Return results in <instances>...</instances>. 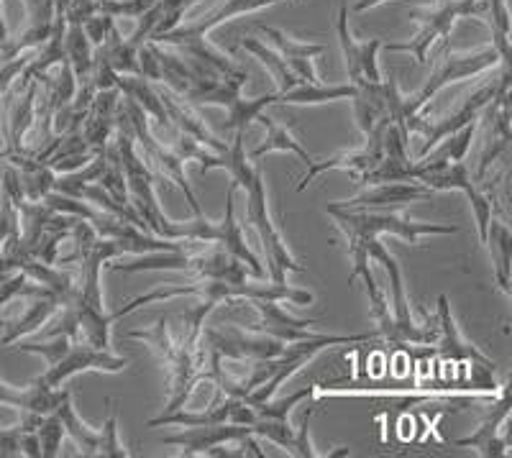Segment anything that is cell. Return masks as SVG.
<instances>
[{
	"instance_id": "5",
	"label": "cell",
	"mask_w": 512,
	"mask_h": 458,
	"mask_svg": "<svg viewBox=\"0 0 512 458\" xmlns=\"http://www.w3.org/2000/svg\"><path fill=\"white\" fill-rule=\"evenodd\" d=\"M113 144L118 149V157H121L123 167V180H126V192L128 203L136 210L141 221H144L146 231L154 233L159 238H167V241H175V223L172 218L164 215V210L159 208L157 200V177L154 172L144 164V159L139 157L134 144V134L128 128L126 118H123L121 108H118V121H116V134H113Z\"/></svg>"
},
{
	"instance_id": "17",
	"label": "cell",
	"mask_w": 512,
	"mask_h": 458,
	"mask_svg": "<svg viewBox=\"0 0 512 458\" xmlns=\"http://www.w3.org/2000/svg\"><path fill=\"white\" fill-rule=\"evenodd\" d=\"M246 435H254L251 425H236V423H216V425H195V428H182V433L162 435L159 443L162 446H177L182 448L180 456H208L213 448L223 446V443H236Z\"/></svg>"
},
{
	"instance_id": "39",
	"label": "cell",
	"mask_w": 512,
	"mask_h": 458,
	"mask_svg": "<svg viewBox=\"0 0 512 458\" xmlns=\"http://www.w3.org/2000/svg\"><path fill=\"white\" fill-rule=\"evenodd\" d=\"M0 52H3V47H0Z\"/></svg>"
},
{
	"instance_id": "29",
	"label": "cell",
	"mask_w": 512,
	"mask_h": 458,
	"mask_svg": "<svg viewBox=\"0 0 512 458\" xmlns=\"http://www.w3.org/2000/svg\"><path fill=\"white\" fill-rule=\"evenodd\" d=\"M487 3L489 31H492V47L500 52L502 62L510 64V11H507V0H484Z\"/></svg>"
},
{
	"instance_id": "38",
	"label": "cell",
	"mask_w": 512,
	"mask_h": 458,
	"mask_svg": "<svg viewBox=\"0 0 512 458\" xmlns=\"http://www.w3.org/2000/svg\"><path fill=\"white\" fill-rule=\"evenodd\" d=\"M292 3H300V0H292Z\"/></svg>"
},
{
	"instance_id": "8",
	"label": "cell",
	"mask_w": 512,
	"mask_h": 458,
	"mask_svg": "<svg viewBox=\"0 0 512 458\" xmlns=\"http://www.w3.org/2000/svg\"><path fill=\"white\" fill-rule=\"evenodd\" d=\"M121 113L123 118H126L128 128H131V134H134V144H136V151H139V157L144 159L146 167L152 169L157 182H169V185H175L177 190L185 192L192 215H203L198 198H195V192H192L190 182H187L185 162L177 157L172 146L164 144V141L154 134L149 116L141 111L134 100H128V98L121 100Z\"/></svg>"
},
{
	"instance_id": "28",
	"label": "cell",
	"mask_w": 512,
	"mask_h": 458,
	"mask_svg": "<svg viewBox=\"0 0 512 458\" xmlns=\"http://www.w3.org/2000/svg\"><path fill=\"white\" fill-rule=\"evenodd\" d=\"M259 34L264 36V41H272L274 52L280 54L282 59L290 67L297 59H315L318 54L326 52L323 44H308V41H297L290 34H285L282 29H272V26H259Z\"/></svg>"
},
{
	"instance_id": "24",
	"label": "cell",
	"mask_w": 512,
	"mask_h": 458,
	"mask_svg": "<svg viewBox=\"0 0 512 458\" xmlns=\"http://www.w3.org/2000/svg\"><path fill=\"white\" fill-rule=\"evenodd\" d=\"M356 93V87L351 82L344 85H326V82H297L295 87L277 93L274 90V105H323L336 103V100H351Z\"/></svg>"
},
{
	"instance_id": "23",
	"label": "cell",
	"mask_w": 512,
	"mask_h": 458,
	"mask_svg": "<svg viewBox=\"0 0 512 458\" xmlns=\"http://www.w3.org/2000/svg\"><path fill=\"white\" fill-rule=\"evenodd\" d=\"M256 121H262V126L267 128V139H264V144L256 146L254 151L249 154L251 162L259 164V159H264L267 154H277V151H287V154H295L300 162L308 167L310 162H313V154H308V149H305L300 141L295 139V134H292V128H295V123L287 121H277V118L267 116V113H259V118Z\"/></svg>"
},
{
	"instance_id": "3",
	"label": "cell",
	"mask_w": 512,
	"mask_h": 458,
	"mask_svg": "<svg viewBox=\"0 0 512 458\" xmlns=\"http://www.w3.org/2000/svg\"><path fill=\"white\" fill-rule=\"evenodd\" d=\"M274 3H285V0H226L221 8H216L213 13L198 21V24L187 26H175L172 31H164V34L154 36L149 41H157L164 47H172L177 54L187 59V62L195 67L198 75H223V77H249V72L241 67V64L233 62L228 54H223L221 49L210 47L208 34L213 29L223 24V21H231L236 16H246V13L262 11V8L274 6Z\"/></svg>"
},
{
	"instance_id": "30",
	"label": "cell",
	"mask_w": 512,
	"mask_h": 458,
	"mask_svg": "<svg viewBox=\"0 0 512 458\" xmlns=\"http://www.w3.org/2000/svg\"><path fill=\"white\" fill-rule=\"evenodd\" d=\"M269 105H274V93H264L259 95V98H236L231 105H228V121H226V128L228 131H246L249 128L251 121H256L259 118V113H264L269 108Z\"/></svg>"
},
{
	"instance_id": "32",
	"label": "cell",
	"mask_w": 512,
	"mask_h": 458,
	"mask_svg": "<svg viewBox=\"0 0 512 458\" xmlns=\"http://www.w3.org/2000/svg\"><path fill=\"white\" fill-rule=\"evenodd\" d=\"M36 435H39L41 458H54V456H59V453H62L64 425H62V420H59L57 410L49 412V415H44V420H41Z\"/></svg>"
},
{
	"instance_id": "15",
	"label": "cell",
	"mask_w": 512,
	"mask_h": 458,
	"mask_svg": "<svg viewBox=\"0 0 512 458\" xmlns=\"http://www.w3.org/2000/svg\"><path fill=\"white\" fill-rule=\"evenodd\" d=\"M500 400L492 402V410L487 412V418L479 423V428L466 438H456V448H474L479 456L484 458H500L507 456V420H510V389L507 382L500 384Z\"/></svg>"
},
{
	"instance_id": "25",
	"label": "cell",
	"mask_w": 512,
	"mask_h": 458,
	"mask_svg": "<svg viewBox=\"0 0 512 458\" xmlns=\"http://www.w3.org/2000/svg\"><path fill=\"white\" fill-rule=\"evenodd\" d=\"M484 244L492 251V261H495V279L500 290L510 295V261H512V233L505 218H492L487 228V238Z\"/></svg>"
},
{
	"instance_id": "9",
	"label": "cell",
	"mask_w": 512,
	"mask_h": 458,
	"mask_svg": "<svg viewBox=\"0 0 512 458\" xmlns=\"http://www.w3.org/2000/svg\"><path fill=\"white\" fill-rule=\"evenodd\" d=\"M344 236H356V233H344ZM367 249L369 259L382 264L387 277H390V315H392V331L387 341L390 343H410V346H433L438 338V325L436 328H428V325L415 323L413 313H410V300L405 295V279H402V269L397 264L395 256L384 249V244H379V238L372 236H356Z\"/></svg>"
},
{
	"instance_id": "13",
	"label": "cell",
	"mask_w": 512,
	"mask_h": 458,
	"mask_svg": "<svg viewBox=\"0 0 512 458\" xmlns=\"http://www.w3.org/2000/svg\"><path fill=\"white\" fill-rule=\"evenodd\" d=\"M497 87H500V80L487 82V85L477 87L472 95H466V98L461 100L459 108H456L454 113H448V116L438 118V121H425V118L420 116L418 121L410 126V134H420L425 139L420 157H423V154H428V151H431L438 141H443L446 136L456 134V131H459V128H464L466 123L479 121L484 113V108H487V105L492 103V98L497 95Z\"/></svg>"
},
{
	"instance_id": "26",
	"label": "cell",
	"mask_w": 512,
	"mask_h": 458,
	"mask_svg": "<svg viewBox=\"0 0 512 458\" xmlns=\"http://www.w3.org/2000/svg\"><path fill=\"white\" fill-rule=\"evenodd\" d=\"M239 47L244 49V52H249L254 59H259V64H262L264 70L272 75L274 85H277V93H285V90H290V87H295L297 82H300L295 75H292V70L287 67L285 59L274 52L272 47H267V41L264 39L246 36V39L239 41Z\"/></svg>"
},
{
	"instance_id": "6",
	"label": "cell",
	"mask_w": 512,
	"mask_h": 458,
	"mask_svg": "<svg viewBox=\"0 0 512 458\" xmlns=\"http://www.w3.org/2000/svg\"><path fill=\"white\" fill-rule=\"evenodd\" d=\"M487 3L484 0H436L433 6L408 8V16L420 21V31L410 41H384L387 52H405L415 59V64H425L428 52L436 41L451 47V31L461 18H484Z\"/></svg>"
},
{
	"instance_id": "34",
	"label": "cell",
	"mask_w": 512,
	"mask_h": 458,
	"mask_svg": "<svg viewBox=\"0 0 512 458\" xmlns=\"http://www.w3.org/2000/svg\"><path fill=\"white\" fill-rule=\"evenodd\" d=\"M31 54H34V49L24 54H16V57L11 59H3V64H0V98H6V93L13 87V82L21 77L24 67L29 64Z\"/></svg>"
},
{
	"instance_id": "27",
	"label": "cell",
	"mask_w": 512,
	"mask_h": 458,
	"mask_svg": "<svg viewBox=\"0 0 512 458\" xmlns=\"http://www.w3.org/2000/svg\"><path fill=\"white\" fill-rule=\"evenodd\" d=\"M57 415L64 425V435H70L75 446L80 448V456L95 458L100 446V428H90L85 420H80L75 405H72V395L57 407Z\"/></svg>"
},
{
	"instance_id": "35",
	"label": "cell",
	"mask_w": 512,
	"mask_h": 458,
	"mask_svg": "<svg viewBox=\"0 0 512 458\" xmlns=\"http://www.w3.org/2000/svg\"><path fill=\"white\" fill-rule=\"evenodd\" d=\"M313 412H315V405H310L308 410L303 412L300 428H295V451H292V456H300V458L320 456L318 451H313V443H310V420H313Z\"/></svg>"
},
{
	"instance_id": "1",
	"label": "cell",
	"mask_w": 512,
	"mask_h": 458,
	"mask_svg": "<svg viewBox=\"0 0 512 458\" xmlns=\"http://www.w3.org/2000/svg\"><path fill=\"white\" fill-rule=\"evenodd\" d=\"M213 313V305L200 302L198 308H192L190 313L182 315V333L175 336L169 331V318L159 315L154 325L141 328V331H128L126 338L131 341H141L149 346L154 359L167 374V407L164 412L180 410L187 405L195 387L205 382V372H208V346L203 338V325L208 315Z\"/></svg>"
},
{
	"instance_id": "12",
	"label": "cell",
	"mask_w": 512,
	"mask_h": 458,
	"mask_svg": "<svg viewBox=\"0 0 512 458\" xmlns=\"http://www.w3.org/2000/svg\"><path fill=\"white\" fill-rule=\"evenodd\" d=\"M336 31H338V44H341V54H344L346 82H351L354 87L379 85V82L384 80L377 62V54L384 44L382 36L369 41H356L349 29V6H346V0L341 3V8H338Z\"/></svg>"
},
{
	"instance_id": "2",
	"label": "cell",
	"mask_w": 512,
	"mask_h": 458,
	"mask_svg": "<svg viewBox=\"0 0 512 458\" xmlns=\"http://www.w3.org/2000/svg\"><path fill=\"white\" fill-rule=\"evenodd\" d=\"M244 134L246 131H233L231 146L226 154H213L210 162L200 167V174L213 172V169H223L231 177V185L236 190H244L246 198V215L244 223L254 228V233L262 241L264 259H267V269L272 282H287V274H305V267L292 256L287 249V241L282 238L280 228L272 221L267 200V182H264L262 167L251 162L249 154L244 149Z\"/></svg>"
},
{
	"instance_id": "16",
	"label": "cell",
	"mask_w": 512,
	"mask_h": 458,
	"mask_svg": "<svg viewBox=\"0 0 512 458\" xmlns=\"http://www.w3.org/2000/svg\"><path fill=\"white\" fill-rule=\"evenodd\" d=\"M157 85V82H154ZM159 90V98H162V105H164V113H167L169 123H172V128H175L177 134H185L190 136V139H195L198 144H203L205 149L216 151V154H226L228 151V141L218 139L213 131H210V126L205 123V118L198 113V105H192L190 100H185L182 95L172 93L169 87L164 85H157Z\"/></svg>"
},
{
	"instance_id": "33",
	"label": "cell",
	"mask_w": 512,
	"mask_h": 458,
	"mask_svg": "<svg viewBox=\"0 0 512 458\" xmlns=\"http://www.w3.org/2000/svg\"><path fill=\"white\" fill-rule=\"evenodd\" d=\"M200 0H157V11H159V24L154 29V36L164 34V31H172L175 26H180L182 16L190 11L192 6H198Z\"/></svg>"
},
{
	"instance_id": "14",
	"label": "cell",
	"mask_w": 512,
	"mask_h": 458,
	"mask_svg": "<svg viewBox=\"0 0 512 458\" xmlns=\"http://www.w3.org/2000/svg\"><path fill=\"white\" fill-rule=\"evenodd\" d=\"M390 121L379 123L377 128H374L372 134L364 136V144L359 146V149H351V151H338V154H333V157L328 159H313V162L308 164V172L297 180V192H303L305 187L310 185V182L318 177V174L328 172V169H341V172H351L356 177V182L364 177V174L369 172V169H374L379 164V159L384 157V146H382V134H384V126H387Z\"/></svg>"
},
{
	"instance_id": "22",
	"label": "cell",
	"mask_w": 512,
	"mask_h": 458,
	"mask_svg": "<svg viewBox=\"0 0 512 458\" xmlns=\"http://www.w3.org/2000/svg\"><path fill=\"white\" fill-rule=\"evenodd\" d=\"M70 395V389L49 387L39 377L26 387H13V384L0 379V405L13 407L18 412H31V415H49Z\"/></svg>"
},
{
	"instance_id": "10",
	"label": "cell",
	"mask_w": 512,
	"mask_h": 458,
	"mask_svg": "<svg viewBox=\"0 0 512 458\" xmlns=\"http://www.w3.org/2000/svg\"><path fill=\"white\" fill-rule=\"evenodd\" d=\"M236 187H228L226 192V210H223L221 221H208L205 215H195L187 223H175V241H208V244H218L226 249L228 254L236 256L249 267V274L256 279H267V269L262 267V261L246 244L244 223L236 218Z\"/></svg>"
},
{
	"instance_id": "21",
	"label": "cell",
	"mask_w": 512,
	"mask_h": 458,
	"mask_svg": "<svg viewBox=\"0 0 512 458\" xmlns=\"http://www.w3.org/2000/svg\"><path fill=\"white\" fill-rule=\"evenodd\" d=\"M433 198V190L418 180H400V182H382V185H369L367 190L359 192L356 198L333 203L338 208H402L408 203Z\"/></svg>"
},
{
	"instance_id": "36",
	"label": "cell",
	"mask_w": 512,
	"mask_h": 458,
	"mask_svg": "<svg viewBox=\"0 0 512 458\" xmlns=\"http://www.w3.org/2000/svg\"><path fill=\"white\" fill-rule=\"evenodd\" d=\"M24 433L26 430L21 425L0 428V458L24 456Z\"/></svg>"
},
{
	"instance_id": "7",
	"label": "cell",
	"mask_w": 512,
	"mask_h": 458,
	"mask_svg": "<svg viewBox=\"0 0 512 458\" xmlns=\"http://www.w3.org/2000/svg\"><path fill=\"white\" fill-rule=\"evenodd\" d=\"M326 215H331L336 226L344 233L356 236H397L408 244H418L425 236H454L459 226H443V223H423L410 221L408 215L395 208H338L328 205Z\"/></svg>"
},
{
	"instance_id": "18",
	"label": "cell",
	"mask_w": 512,
	"mask_h": 458,
	"mask_svg": "<svg viewBox=\"0 0 512 458\" xmlns=\"http://www.w3.org/2000/svg\"><path fill=\"white\" fill-rule=\"evenodd\" d=\"M249 302L251 308L256 313V323L254 325H244L249 331L264 333V336H272L282 343H295V341H305V338H313L315 333L313 325L318 320H303L295 318V315L287 313L277 300H244Z\"/></svg>"
},
{
	"instance_id": "11",
	"label": "cell",
	"mask_w": 512,
	"mask_h": 458,
	"mask_svg": "<svg viewBox=\"0 0 512 458\" xmlns=\"http://www.w3.org/2000/svg\"><path fill=\"white\" fill-rule=\"evenodd\" d=\"M438 338H436V351L443 359L454 361V364H466L469 366V379H472L474 392H492L495 395L500 384H497V364L492 359L479 351L474 343H469L464 338V333L459 331L456 325L454 313H451V305H448V297H438Z\"/></svg>"
},
{
	"instance_id": "31",
	"label": "cell",
	"mask_w": 512,
	"mask_h": 458,
	"mask_svg": "<svg viewBox=\"0 0 512 458\" xmlns=\"http://www.w3.org/2000/svg\"><path fill=\"white\" fill-rule=\"evenodd\" d=\"M100 458H128L131 451L121 443L118 438V407L116 400L108 402V415H105L103 425H100V446H98Z\"/></svg>"
},
{
	"instance_id": "20",
	"label": "cell",
	"mask_w": 512,
	"mask_h": 458,
	"mask_svg": "<svg viewBox=\"0 0 512 458\" xmlns=\"http://www.w3.org/2000/svg\"><path fill=\"white\" fill-rule=\"evenodd\" d=\"M118 108H121V93L118 87H108V90H98L95 98L90 100V108L85 113L80 131L82 139L88 141L93 151H103L105 146L113 141L118 121Z\"/></svg>"
},
{
	"instance_id": "37",
	"label": "cell",
	"mask_w": 512,
	"mask_h": 458,
	"mask_svg": "<svg viewBox=\"0 0 512 458\" xmlns=\"http://www.w3.org/2000/svg\"><path fill=\"white\" fill-rule=\"evenodd\" d=\"M384 0H356L354 3V8H351V11L354 13H361V11H367V8H377V6H382Z\"/></svg>"
},
{
	"instance_id": "4",
	"label": "cell",
	"mask_w": 512,
	"mask_h": 458,
	"mask_svg": "<svg viewBox=\"0 0 512 458\" xmlns=\"http://www.w3.org/2000/svg\"><path fill=\"white\" fill-rule=\"evenodd\" d=\"M18 351L24 354L41 356L47 361V369L39 374V379L49 387H62L72 377L85 372L118 374L131 366V361L123 356L111 354V348L90 346L85 341H75L70 336H49V341H16Z\"/></svg>"
},
{
	"instance_id": "19",
	"label": "cell",
	"mask_w": 512,
	"mask_h": 458,
	"mask_svg": "<svg viewBox=\"0 0 512 458\" xmlns=\"http://www.w3.org/2000/svg\"><path fill=\"white\" fill-rule=\"evenodd\" d=\"M21 300H24L21 315L13 320H6V323H0L3 325V336H0V343H3V346H11V343L21 341V338L29 336V333L39 331L41 325H47L64 305L52 290H47V287L41 285H36V290L21 297Z\"/></svg>"
}]
</instances>
